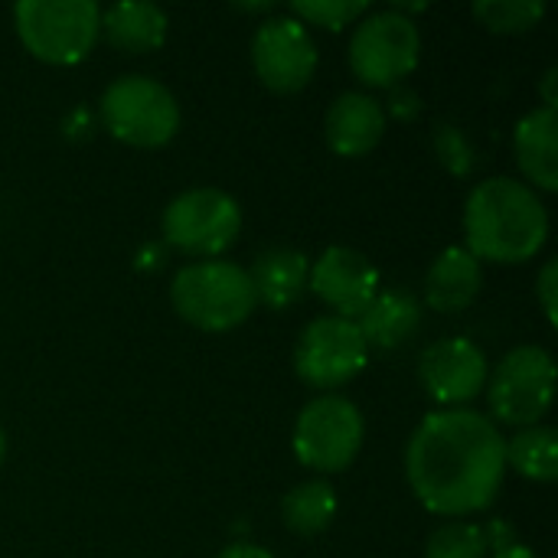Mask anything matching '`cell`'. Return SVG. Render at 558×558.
I'll return each instance as SVG.
<instances>
[{
    "label": "cell",
    "instance_id": "277c9868",
    "mask_svg": "<svg viewBox=\"0 0 558 558\" xmlns=\"http://www.w3.org/2000/svg\"><path fill=\"white\" fill-rule=\"evenodd\" d=\"M101 7L92 0H20L16 36L29 56L49 65H75L98 43Z\"/></svg>",
    "mask_w": 558,
    "mask_h": 558
},
{
    "label": "cell",
    "instance_id": "4fadbf2b",
    "mask_svg": "<svg viewBox=\"0 0 558 558\" xmlns=\"http://www.w3.org/2000/svg\"><path fill=\"white\" fill-rule=\"evenodd\" d=\"M307 288L333 311V317L356 320L379 294V271L363 252L330 245L317 262H311Z\"/></svg>",
    "mask_w": 558,
    "mask_h": 558
},
{
    "label": "cell",
    "instance_id": "5bb4252c",
    "mask_svg": "<svg viewBox=\"0 0 558 558\" xmlns=\"http://www.w3.org/2000/svg\"><path fill=\"white\" fill-rule=\"evenodd\" d=\"M386 134V108L366 92H343L324 118V137L340 157H363L376 150Z\"/></svg>",
    "mask_w": 558,
    "mask_h": 558
},
{
    "label": "cell",
    "instance_id": "3957f363",
    "mask_svg": "<svg viewBox=\"0 0 558 558\" xmlns=\"http://www.w3.org/2000/svg\"><path fill=\"white\" fill-rule=\"evenodd\" d=\"M170 304L196 330H235L258 307L248 271L226 258L183 265L170 281Z\"/></svg>",
    "mask_w": 558,
    "mask_h": 558
},
{
    "label": "cell",
    "instance_id": "9c48e42d",
    "mask_svg": "<svg viewBox=\"0 0 558 558\" xmlns=\"http://www.w3.org/2000/svg\"><path fill=\"white\" fill-rule=\"evenodd\" d=\"M363 415L360 409L337 392L311 399L294 425V454L307 471L337 474L347 471L363 448Z\"/></svg>",
    "mask_w": 558,
    "mask_h": 558
},
{
    "label": "cell",
    "instance_id": "83f0119b",
    "mask_svg": "<svg viewBox=\"0 0 558 558\" xmlns=\"http://www.w3.org/2000/svg\"><path fill=\"white\" fill-rule=\"evenodd\" d=\"M219 558H275L268 549L255 546V543H232L229 549H222Z\"/></svg>",
    "mask_w": 558,
    "mask_h": 558
},
{
    "label": "cell",
    "instance_id": "d6986e66",
    "mask_svg": "<svg viewBox=\"0 0 558 558\" xmlns=\"http://www.w3.org/2000/svg\"><path fill=\"white\" fill-rule=\"evenodd\" d=\"M356 327L369 350H396L418 333L422 304L409 291H379L356 317Z\"/></svg>",
    "mask_w": 558,
    "mask_h": 558
},
{
    "label": "cell",
    "instance_id": "ac0fdd59",
    "mask_svg": "<svg viewBox=\"0 0 558 558\" xmlns=\"http://www.w3.org/2000/svg\"><path fill=\"white\" fill-rule=\"evenodd\" d=\"M307 278H311V262L298 248H268L248 268L255 301L271 311L294 307L307 291Z\"/></svg>",
    "mask_w": 558,
    "mask_h": 558
},
{
    "label": "cell",
    "instance_id": "603a6c76",
    "mask_svg": "<svg viewBox=\"0 0 558 558\" xmlns=\"http://www.w3.org/2000/svg\"><path fill=\"white\" fill-rule=\"evenodd\" d=\"M487 530L461 520L438 526L425 543V558H487Z\"/></svg>",
    "mask_w": 558,
    "mask_h": 558
},
{
    "label": "cell",
    "instance_id": "9a60e30c",
    "mask_svg": "<svg viewBox=\"0 0 558 558\" xmlns=\"http://www.w3.org/2000/svg\"><path fill=\"white\" fill-rule=\"evenodd\" d=\"M481 288H484L481 262L468 248L451 245L432 262L425 275V304L438 314H458L477 301Z\"/></svg>",
    "mask_w": 558,
    "mask_h": 558
},
{
    "label": "cell",
    "instance_id": "5b68a950",
    "mask_svg": "<svg viewBox=\"0 0 558 558\" xmlns=\"http://www.w3.org/2000/svg\"><path fill=\"white\" fill-rule=\"evenodd\" d=\"M98 118L111 137L128 147H163L180 131V105L173 92L150 75L114 78L98 101Z\"/></svg>",
    "mask_w": 558,
    "mask_h": 558
},
{
    "label": "cell",
    "instance_id": "6da1fadb",
    "mask_svg": "<svg viewBox=\"0 0 558 558\" xmlns=\"http://www.w3.org/2000/svg\"><path fill=\"white\" fill-rule=\"evenodd\" d=\"M409 487L428 513L471 517L487 510L507 477V441L474 409H441L422 418L405 448Z\"/></svg>",
    "mask_w": 558,
    "mask_h": 558
},
{
    "label": "cell",
    "instance_id": "484cf974",
    "mask_svg": "<svg viewBox=\"0 0 558 558\" xmlns=\"http://www.w3.org/2000/svg\"><path fill=\"white\" fill-rule=\"evenodd\" d=\"M536 294H539V304H543L546 320L556 327L558 324V262L556 258L543 265L539 281H536Z\"/></svg>",
    "mask_w": 558,
    "mask_h": 558
},
{
    "label": "cell",
    "instance_id": "cb8c5ba5",
    "mask_svg": "<svg viewBox=\"0 0 558 558\" xmlns=\"http://www.w3.org/2000/svg\"><path fill=\"white\" fill-rule=\"evenodd\" d=\"M369 7L363 0H294L291 3V16L301 20L304 26H327V29H343L350 23H356L360 16H366Z\"/></svg>",
    "mask_w": 558,
    "mask_h": 558
},
{
    "label": "cell",
    "instance_id": "7402d4cb",
    "mask_svg": "<svg viewBox=\"0 0 558 558\" xmlns=\"http://www.w3.org/2000/svg\"><path fill=\"white\" fill-rule=\"evenodd\" d=\"M546 13L543 0H477L474 16L490 33H526Z\"/></svg>",
    "mask_w": 558,
    "mask_h": 558
},
{
    "label": "cell",
    "instance_id": "e0dca14e",
    "mask_svg": "<svg viewBox=\"0 0 558 558\" xmlns=\"http://www.w3.org/2000/svg\"><path fill=\"white\" fill-rule=\"evenodd\" d=\"M517 163L523 177L533 183V190H558V114L553 108H533L520 118L517 134ZM526 183V186H530Z\"/></svg>",
    "mask_w": 558,
    "mask_h": 558
},
{
    "label": "cell",
    "instance_id": "44dd1931",
    "mask_svg": "<svg viewBox=\"0 0 558 558\" xmlns=\"http://www.w3.org/2000/svg\"><path fill=\"white\" fill-rule=\"evenodd\" d=\"M507 464L536 484H553L558 477V432L549 425L520 428L507 441Z\"/></svg>",
    "mask_w": 558,
    "mask_h": 558
},
{
    "label": "cell",
    "instance_id": "8fae6325",
    "mask_svg": "<svg viewBox=\"0 0 558 558\" xmlns=\"http://www.w3.org/2000/svg\"><path fill=\"white\" fill-rule=\"evenodd\" d=\"M252 65L265 88L278 95L301 92L317 72V46L294 16H268L252 39Z\"/></svg>",
    "mask_w": 558,
    "mask_h": 558
},
{
    "label": "cell",
    "instance_id": "7c38bea8",
    "mask_svg": "<svg viewBox=\"0 0 558 558\" xmlns=\"http://www.w3.org/2000/svg\"><path fill=\"white\" fill-rule=\"evenodd\" d=\"M487 376H490L487 356L468 337L435 340L418 360V379L425 392L445 409H461L474 402L484 392Z\"/></svg>",
    "mask_w": 558,
    "mask_h": 558
},
{
    "label": "cell",
    "instance_id": "30bf717a",
    "mask_svg": "<svg viewBox=\"0 0 558 558\" xmlns=\"http://www.w3.org/2000/svg\"><path fill=\"white\" fill-rule=\"evenodd\" d=\"M366 360L369 347L356 320H343L333 314L311 320L294 347V373L320 392H333L356 379Z\"/></svg>",
    "mask_w": 558,
    "mask_h": 558
},
{
    "label": "cell",
    "instance_id": "8992f818",
    "mask_svg": "<svg viewBox=\"0 0 558 558\" xmlns=\"http://www.w3.org/2000/svg\"><path fill=\"white\" fill-rule=\"evenodd\" d=\"M422 36L399 10H369L350 36V69L369 88H396L418 65Z\"/></svg>",
    "mask_w": 558,
    "mask_h": 558
},
{
    "label": "cell",
    "instance_id": "52a82bcc",
    "mask_svg": "<svg viewBox=\"0 0 558 558\" xmlns=\"http://www.w3.org/2000/svg\"><path fill=\"white\" fill-rule=\"evenodd\" d=\"M484 389L494 425H539L556 399V360L543 347H517L497 363Z\"/></svg>",
    "mask_w": 558,
    "mask_h": 558
},
{
    "label": "cell",
    "instance_id": "d4e9b609",
    "mask_svg": "<svg viewBox=\"0 0 558 558\" xmlns=\"http://www.w3.org/2000/svg\"><path fill=\"white\" fill-rule=\"evenodd\" d=\"M435 154H438L441 167L454 177H471L477 167V150L471 147L468 134L454 124L435 128Z\"/></svg>",
    "mask_w": 558,
    "mask_h": 558
},
{
    "label": "cell",
    "instance_id": "7a4b0ae2",
    "mask_svg": "<svg viewBox=\"0 0 558 558\" xmlns=\"http://www.w3.org/2000/svg\"><path fill=\"white\" fill-rule=\"evenodd\" d=\"M464 235V248L477 262L523 265L546 245L549 213L533 186L513 177H490L468 196Z\"/></svg>",
    "mask_w": 558,
    "mask_h": 558
},
{
    "label": "cell",
    "instance_id": "4316f807",
    "mask_svg": "<svg viewBox=\"0 0 558 558\" xmlns=\"http://www.w3.org/2000/svg\"><path fill=\"white\" fill-rule=\"evenodd\" d=\"M389 111L396 114V118H402V121H409V118H415L418 114V95L415 92H409V88H392V101H389Z\"/></svg>",
    "mask_w": 558,
    "mask_h": 558
},
{
    "label": "cell",
    "instance_id": "ffe728a7",
    "mask_svg": "<svg viewBox=\"0 0 558 558\" xmlns=\"http://www.w3.org/2000/svg\"><path fill=\"white\" fill-rule=\"evenodd\" d=\"M337 517V490L324 481H304L291 487L281 500V520L298 536H317L324 533Z\"/></svg>",
    "mask_w": 558,
    "mask_h": 558
},
{
    "label": "cell",
    "instance_id": "4dcf8cb0",
    "mask_svg": "<svg viewBox=\"0 0 558 558\" xmlns=\"http://www.w3.org/2000/svg\"><path fill=\"white\" fill-rule=\"evenodd\" d=\"M3 458H7V435H3V428H0V464H3Z\"/></svg>",
    "mask_w": 558,
    "mask_h": 558
},
{
    "label": "cell",
    "instance_id": "f1b7e54d",
    "mask_svg": "<svg viewBox=\"0 0 558 558\" xmlns=\"http://www.w3.org/2000/svg\"><path fill=\"white\" fill-rule=\"evenodd\" d=\"M556 78L558 69H549L546 78H543V92H546V105L543 108H553V111H556Z\"/></svg>",
    "mask_w": 558,
    "mask_h": 558
},
{
    "label": "cell",
    "instance_id": "f546056e",
    "mask_svg": "<svg viewBox=\"0 0 558 558\" xmlns=\"http://www.w3.org/2000/svg\"><path fill=\"white\" fill-rule=\"evenodd\" d=\"M494 558H539V556H536L533 549H526V546H520V543H517V546H510V549L497 553Z\"/></svg>",
    "mask_w": 558,
    "mask_h": 558
},
{
    "label": "cell",
    "instance_id": "ba28073f",
    "mask_svg": "<svg viewBox=\"0 0 558 558\" xmlns=\"http://www.w3.org/2000/svg\"><path fill=\"white\" fill-rule=\"evenodd\" d=\"M167 245L190 258H219L242 229L239 203L213 186H196L173 196L160 219Z\"/></svg>",
    "mask_w": 558,
    "mask_h": 558
},
{
    "label": "cell",
    "instance_id": "2e32d148",
    "mask_svg": "<svg viewBox=\"0 0 558 558\" xmlns=\"http://www.w3.org/2000/svg\"><path fill=\"white\" fill-rule=\"evenodd\" d=\"M167 29H170L167 13L147 0L111 3L101 10V20H98V36H105L114 49H121L128 56L157 52L167 39Z\"/></svg>",
    "mask_w": 558,
    "mask_h": 558
}]
</instances>
